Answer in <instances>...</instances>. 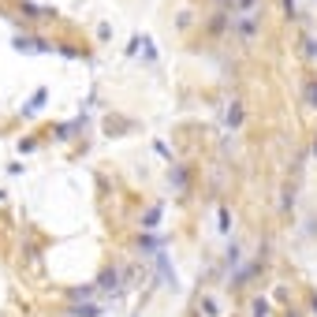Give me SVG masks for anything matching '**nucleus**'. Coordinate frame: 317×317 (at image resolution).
I'll return each mask as SVG.
<instances>
[{
  "label": "nucleus",
  "instance_id": "f03ea898",
  "mask_svg": "<svg viewBox=\"0 0 317 317\" xmlns=\"http://www.w3.org/2000/svg\"><path fill=\"white\" fill-rule=\"evenodd\" d=\"M239 116H242V109H239V101H235L232 109H228V119H224V123H228V127H239V123H242Z\"/></svg>",
  "mask_w": 317,
  "mask_h": 317
},
{
  "label": "nucleus",
  "instance_id": "1a4fd4ad",
  "mask_svg": "<svg viewBox=\"0 0 317 317\" xmlns=\"http://www.w3.org/2000/svg\"><path fill=\"white\" fill-rule=\"evenodd\" d=\"M314 310H317V299H314Z\"/></svg>",
  "mask_w": 317,
  "mask_h": 317
},
{
  "label": "nucleus",
  "instance_id": "20e7f679",
  "mask_svg": "<svg viewBox=\"0 0 317 317\" xmlns=\"http://www.w3.org/2000/svg\"><path fill=\"white\" fill-rule=\"evenodd\" d=\"M142 49H146V60L153 64V60H157V52H153V41H150V38H142Z\"/></svg>",
  "mask_w": 317,
  "mask_h": 317
},
{
  "label": "nucleus",
  "instance_id": "f257e3e1",
  "mask_svg": "<svg viewBox=\"0 0 317 317\" xmlns=\"http://www.w3.org/2000/svg\"><path fill=\"white\" fill-rule=\"evenodd\" d=\"M15 49H23V52H41L45 45H38V41H30V38H15Z\"/></svg>",
  "mask_w": 317,
  "mask_h": 317
},
{
  "label": "nucleus",
  "instance_id": "6e6552de",
  "mask_svg": "<svg viewBox=\"0 0 317 317\" xmlns=\"http://www.w3.org/2000/svg\"><path fill=\"white\" fill-rule=\"evenodd\" d=\"M254 317H265V314H254Z\"/></svg>",
  "mask_w": 317,
  "mask_h": 317
},
{
  "label": "nucleus",
  "instance_id": "423d86ee",
  "mask_svg": "<svg viewBox=\"0 0 317 317\" xmlns=\"http://www.w3.org/2000/svg\"><path fill=\"white\" fill-rule=\"evenodd\" d=\"M254 4H258V0H239V8H254Z\"/></svg>",
  "mask_w": 317,
  "mask_h": 317
},
{
  "label": "nucleus",
  "instance_id": "0eeeda50",
  "mask_svg": "<svg viewBox=\"0 0 317 317\" xmlns=\"http://www.w3.org/2000/svg\"><path fill=\"white\" fill-rule=\"evenodd\" d=\"M310 101H314V105H317V86H310Z\"/></svg>",
  "mask_w": 317,
  "mask_h": 317
},
{
  "label": "nucleus",
  "instance_id": "39448f33",
  "mask_svg": "<svg viewBox=\"0 0 317 317\" xmlns=\"http://www.w3.org/2000/svg\"><path fill=\"white\" fill-rule=\"evenodd\" d=\"M101 287H116V273H105V276H101Z\"/></svg>",
  "mask_w": 317,
  "mask_h": 317
},
{
  "label": "nucleus",
  "instance_id": "7ed1b4c3",
  "mask_svg": "<svg viewBox=\"0 0 317 317\" xmlns=\"http://www.w3.org/2000/svg\"><path fill=\"white\" fill-rule=\"evenodd\" d=\"M41 105H45V90H38V93H34V101L26 105V116H34V112L41 109Z\"/></svg>",
  "mask_w": 317,
  "mask_h": 317
}]
</instances>
